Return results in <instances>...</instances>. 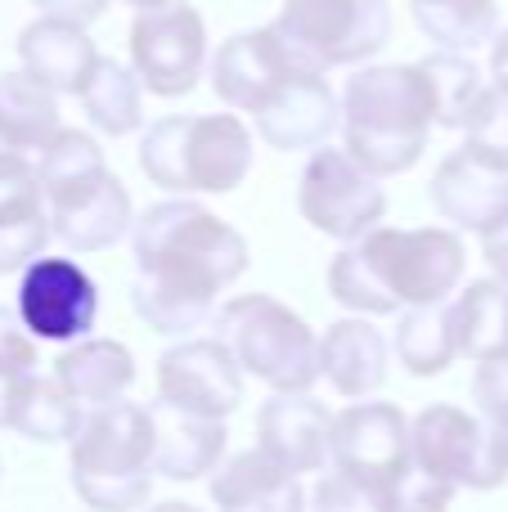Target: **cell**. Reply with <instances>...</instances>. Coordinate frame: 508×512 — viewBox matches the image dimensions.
<instances>
[{
	"label": "cell",
	"instance_id": "obj_9",
	"mask_svg": "<svg viewBox=\"0 0 508 512\" xmlns=\"http://www.w3.org/2000/svg\"><path fill=\"white\" fill-rule=\"evenodd\" d=\"M207 63L203 14L185 0H167L158 9H140L131 23V72L149 95L180 99L198 86Z\"/></svg>",
	"mask_w": 508,
	"mask_h": 512
},
{
	"label": "cell",
	"instance_id": "obj_20",
	"mask_svg": "<svg viewBox=\"0 0 508 512\" xmlns=\"http://www.w3.org/2000/svg\"><path fill=\"white\" fill-rule=\"evenodd\" d=\"M18 59H23L27 77H36L45 90L77 95L86 86L90 68L99 63V50L86 36V27L63 23V18H36L18 36Z\"/></svg>",
	"mask_w": 508,
	"mask_h": 512
},
{
	"label": "cell",
	"instance_id": "obj_12",
	"mask_svg": "<svg viewBox=\"0 0 508 512\" xmlns=\"http://www.w3.org/2000/svg\"><path fill=\"white\" fill-rule=\"evenodd\" d=\"M99 315L95 279L68 256H36L23 265L18 283V319L36 342H81Z\"/></svg>",
	"mask_w": 508,
	"mask_h": 512
},
{
	"label": "cell",
	"instance_id": "obj_3",
	"mask_svg": "<svg viewBox=\"0 0 508 512\" xmlns=\"http://www.w3.org/2000/svg\"><path fill=\"white\" fill-rule=\"evenodd\" d=\"M135 243V279L180 288L194 297L221 301V288H230L248 270V243L234 225L198 207L194 198H167L153 203L140 221H131Z\"/></svg>",
	"mask_w": 508,
	"mask_h": 512
},
{
	"label": "cell",
	"instance_id": "obj_28",
	"mask_svg": "<svg viewBox=\"0 0 508 512\" xmlns=\"http://www.w3.org/2000/svg\"><path fill=\"white\" fill-rule=\"evenodd\" d=\"M414 23L437 50L468 54L495 36L500 0H414Z\"/></svg>",
	"mask_w": 508,
	"mask_h": 512
},
{
	"label": "cell",
	"instance_id": "obj_6",
	"mask_svg": "<svg viewBox=\"0 0 508 512\" xmlns=\"http://www.w3.org/2000/svg\"><path fill=\"white\" fill-rule=\"evenodd\" d=\"M212 328L239 373H252L275 396H302L320 382V355H315L320 337L284 301L266 292L234 297L212 315Z\"/></svg>",
	"mask_w": 508,
	"mask_h": 512
},
{
	"label": "cell",
	"instance_id": "obj_31",
	"mask_svg": "<svg viewBox=\"0 0 508 512\" xmlns=\"http://www.w3.org/2000/svg\"><path fill=\"white\" fill-rule=\"evenodd\" d=\"M32 167H36V180H41L45 198L63 194V189H77V185H86V180H95L99 171H108L104 149L95 144V135L68 131V126H59V135L36 153Z\"/></svg>",
	"mask_w": 508,
	"mask_h": 512
},
{
	"label": "cell",
	"instance_id": "obj_17",
	"mask_svg": "<svg viewBox=\"0 0 508 512\" xmlns=\"http://www.w3.org/2000/svg\"><path fill=\"white\" fill-rule=\"evenodd\" d=\"M257 135L279 153L320 149L342 122L338 95L329 90L324 72H297L288 77L266 104L257 108Z\"/></svg>",
	"mask_w": 508,
	"mask_h": 512
},
{
	"label": "cell",
	"instance_id": "obj_33",
	"mask_svg": "<svg viewBox=\"0 0 508 512\" xmlns=\"http://www.w3.org/2000/svg\"><path fill=\"white\" fill-rule=\"evenodd\" d=\"M131 301H135V315L153 333H189V328H203L216 315V301L180 292V288H158V283H144V279H135Z\"/></svg>",
	"mask_w": 508,
	"mask_h": 512
},
{
	"label": "cell",
	"instance_id": "obj_10",
	"mask_svg": "<svg viewBox=\"0 0 508 512\" xmlns=\"http://www.w3.org/2000/svg\"><path fill=\"white\" fill-rule=\"evenodd\" d=\"M297 212L311 230L329 234V239L356 243L369 234L387 212L383 185L356 167L342 149H315L297 185Z\"/></svg>",
	"mask_w": 508,
	"mask_h": 512
},
{
	"label": "cell",
	"instance_id": "obj_4",
	"mask_svg": "<svg viewBox=\"0 0 508 512\" xmlns=\"http://www.w3.org/2000/svg\"><path fill=\"white\" fill-rule=\"evenodd\" d=\"M72 490L95 512H135L153 495V414L131 400L95 405L72 436Z\"/></svg>",
	"mask_w": 508,
	"mask_h": 512
},
{
	"label": "cell",
	"instance_id": "obj_40",
	"mask_svg": "<svg viewBox=\"0 0 508 512\" xmlns=\"http://www.w3.org/2000/svg\"><path fill=\"white\" fill-rule=\"evenodd\" d=\"M36 9H41V18H63V23H95L99 14L108 9V0H32Z\"/></svg>",
	"mask_w": 508,
	"mask_h": 512
},
{
	"label": "cell",
	"instance_id": "obj_43",
	"mask_svg": "<svg viewBox=\"0 0 508 512\" xmlns=\"http://www.w3.org/2000/svg\"><path fill=\"white\" fill-rule=\"evenodd\" d=\"M144 512H203V508H194V504H176V499H167V504H153V508H144Z\"/></svg>",
	"mask_w": 508,
	"mask_h": 512
},
{
	"label": "cell",
	"instance_id": "obj_27",
	"mask_svg": "<svg viewBox=\"0 0 508 512\" xmlns=\"http://www.w3.org/2000/svg\"><path fill=\"white\" fill-rule=\"evenodd\" d=\"M81 108L90 113V122L99 126L104 135H131L140 131L144 122V86L140 77H135L131 68H122V63L113 59H99L95 68H90L86 86L77 90Z\"/></svg>",
	"mask_w": 508,
	"mask_h": 512
},
{
	"label": "cell",
	"instance_id": "obj_39",
	"mask_svg": "<svg viewBox=\"0 0 508 512\" xmlns=\"http://www.w3.org/2000/svg\"><path fill=\"white\" fill-rule=\"evenodd\" d=\"M36 373H23V369H9V364H0V427H14L18 409H23V396L27 387H32Z\"/></svg>",
	"mask_w": 508,
	"mask_h": 512
},
{
	"label": "cell",
	"instance_id": "obj_22",
	"mask_svg": "<svg viewBox=\"0 0 508 512\" xmlns=\"http://www.w3.org/2000/svg\"><path fill=\"white\" fill-rule=\"evenodd\" d=\"M315 355H320V378H329L333 391L347 400L374 396L387 378V342L365 315L329 324Z\"/></svg>",
	"mask_w": 508,
	"mask_h": 512
},
{
	"label": "cell",
	"instance_id": "obj_16",
	"mask_svg": "<svg viewBox=\"0 0 508 512\" xmlns=\"http://www.w3.org/2000/svg\"><path fill=\"white\" fill-rule=\"evenodd\" d=\"M50 234L72 252H104L131 230V194L113 171H99L95 180L77 189L45 198Z\"/></svg>",
	"mask_w": 508,
	"mask_h": 512
},
{
	"label": "cell",
	"instance_id": "obj_26",
	"mask_svg": "<svg viewBox=\"0 0 508 512\" xmlns=\"http://www.w3.org/2000/svg\"><path fill=\"white\" fill-rule=\"evenodd\" d=\"M59 135V95L23 68L0 77V140L14 153H41Z\"/></svg>",
	"mask_w": 508,
	"mask_h": 512
},
{
	"label": "cell",
	"instance_id": "obj_44",
	"mask_svg": "<svg viewBox=\"0 0 508 512\" xmlns=\"http://www.w3.org/2000/svg\"><path fill=\"white\" fill-rule=\"evenodd\" d=\"M122 5H131L135 14H140V9H158V5H167V0H122Z\"/></svg>",
	"mask_w": 508,
	"mask_h": 512
},
{
	"label": "cell",
	"instance_id": "obj_29",
	"mask_svg": "<svg viewBox=\"0 0 508 512\" xmlns=\"http://www.w3.org/2000/svg\"><path fill=\"white\" fill-rule=\"evenodd\" d=\"M419 72L428 81V99H432V126H446V131H464L468 113H473L477 95L486 90L482 72L468 54H450L437 50L428 59H419Z\"/></svg>",
	"mask_w": 508,
	"mask_h": 512
},
{
	"label": "cell",
	"instance_id": "obj_15",
	"mask_svg": "<svg viewBox=\"0 0 508 512\" xmlns=\"http://www.w3.org/2000/svg\"><path fill=\"white\" fill-rule=\"evenodd\" d=\"M432 207L441 221H450L455 230L468 234H495L500 225H508V167L491 158L459 149L432 176Z\"/></svg>",
	"mask_w": 508,
	"mask_h": 512
},
{
	"label": "cell",
	"instance_id": "obj_1",
	"mask_svg": "<svg viewBox=\"0 0 508 512\" xmlns=\"http://www.w3.org/2000/svg\"><path fill=\"white\" fill-rule=\"evenodd\" d=\"M464 239L446 225L387 230L374 225L329 265V297L356 315H396L410 306H441L464 279Z\"/></svg>",
	"mask_w": 508,
	"mask_h": 512
},
{
	"label": "cell",
	"instance_id": "obj_35",
	"mask_svg": "<svg viewBox=\"0 0 508 512\" xmlns=\"http://www.w3.org/2000/svg\"><path fill=\"white\" fill-rule=\"evenodd\" d=\"M450 504H455V486L428 477L419 463H410L387 490V512H446Z\"/></svg>",
	"mask_w": 508,
	"mask_h": 512
},
{
	"label": "cell",
	"instance_id": "obj_13",
	"mask_svg": "<svg viewBox=\"0 0 508 512\" xmlns=\"http://www.w3.org/2000/svg\"><path fill=\"white\" fill-rule=\"evenodd\" d=\"M158 400L180 414L225 418L243 400V373L216 337H189L158 360Z\"/></svg>",
	"mask_w": 508,
	"mask_h": 512
},
{
	"label": "cell",
	"instance_id": "obj_41",
	"mask_svg": "<svg viewBox=\"0 0 508 512\" xmlns=\"http://www.w3.org/2000/svg\"><path fill=\"white\" fill-rule=\"evenodd\" d=\"M482 256H486V265H491V279L500 283V288H508V225H500L495 234H486Z\"/></svg>",
	"mask_w": 508,
	"mask_h": 512
},
{
	"label": "cell",
	"instance_id": "obj_19",
	"mask_svg": "<svg viewBox=\"0 0 508 512\" xmlns=\"http://www.w3.org/2000/svg\"><path fill=\"white\" fill-rule=\"evenodd\" d=\"M50 243V216L27 153H0V265L23 270Z\"/></svg>",
	"mask_w": 508,
	"mask_h": 512
},
{
	"label": "cell",
	"instance_id": "obj_11",
	"mask_svg": "<svg viewBox=\"0 0 508 512\" xmlns=\"http://www.w3.org/2000/svg\"><path fill=\"white\" fill-rule=\"evenodd\" d=\"M329 463L347 477L365 481L369 490L383 495L392 481L410 468V418L387 400H356L351 409L333 414V436H329Z\"/></svg>",
	"mask_w": 508,
	"mask_h": 512
},
{
	"label": "cell",
	"instance_id": "obj_38",
	"mask_svg": "<svg viewBox=\"0 0 508 512\" xmlns=\"http://www.w3.org/2000/svg\"><path fill=\"white\" fill-rule=\"evenodd\" d=\"M0 364L23 369V373H36V364H41V355H36V337L27 333L23 319L9 315L5 306H0Z\"/></svg>",
	"mask_w": 508,
	"mask_h": 512
},
{
	"label": "cell",
	"instance_id": "obj_24",
	"mask_svg": "<svg viewBox=\"0 0 508 512\" xmlns=\"http://www.w3.org/2000/svg\"><path fill=\"white\" fill-rule=\"evenodd\" d=\"M54 382L77 405H113L135 382V360L113 337H81L54 360Z\"/></svg>",
	"mask_w": 508,
	"mask_h": 512
},
{
	"label": "cell",
	"instance_id": "obj_45",
	"mask_svg": "<svg viewBox=\"0 0 508 512\" xmlns=\"http://www.w3.org/2000/svg\"><path fill=\"white\" fill-rule=\"evenodd\" d=\"M0 153H14V149H9V144H5V140H0Z\"/></svg>",
	"mask_w": 508,
	"mask_h": 512
},
{
	"label": "cell",
	"instance_id": "obj_21",
	"mask_svg": "<svg viewBox=\"0 0 508 512\" xmlns=\"http://www.w3.org/2000/svg\"><path fill=\"white\" fill-rule=\"evenodd\" d=\"M153 472L167 481H198L221 468L225 454V418L180 414L171 405H153Z\"/></svg>",
	"mask_w": 508,
	"mask_h": 512
},
{
	"label": "cell",
	"instance_id": "obj_18",
	"mask_svg": "<svg viewBox=\"0 0 508 512\" xmlns=\"http://www.w3.org/2000/svg\"><path fill=\"white\" fill-rule=\"evenodd\" d=\"M329 436H333V414L311 391L270 396L257 414V450L266 459H275L284 472H293V477L329 468Z\"/></svg>",
	"mask_w": 508,
	"mask_h": 512
},
{
	"label": "cell",
	"instance_id": "obj_46",
	"mask_svg": "<svg viewBox=\"0 0 508 512\" xmlns=\"http://www.w3.org/2000/svg\"><path fill=\"white\" fill-rule=\"evenodd\" d=\"M0 472H5V468H0Z\"/></svg>",
	"mask_w": 508,
	"mask_h": 512
},
{
	"label": "cell",
	"instance_id": "obj_7",
	"mask_svg": "<svg viewBox=\"0 0 508 512\" xmlns=\"http://www.w3.org/2000/svg\"><path fill=\"white\" fill-rule=\"evenodd\" d=\"M275 36L311 72L365 63L392 41L387 0H284Z\"/></svg>",
	"mask_w": 508,
	"mask_h": 512
},
{
	"label": "cell",
	"instance_id": "obj_37",
	"mask_svg": "<svg viewBox=\"0 0 508 512\" xmlns=\"http://www.w3.org/2000/svg\"><path fill=\"white\" fill-rule=\"evenodd\" d=\"M473 400H477V414H482L486 423L500 427V432L508 436V360L477 364V373H473Z\"/></svg>",
	"mask_w": 508,
	"mask_h": 512
},
{
	"label": "cell",
	"instance_id": "obj_42",
	"mask_svg": "<svg viewBox=\"0 0 508 512\" xmlns=\"http://www.w3.org/2000/svg\"><path fill=\"white\" fill-rule=\"evenodd\" d=\"M491 77L500 90H508V27L500 36H491Z\"/></svg>",
	"mask_w": 508,
	"mask_h": 512
},
{
	"label": "cell",
	"instance_id": "obj_25",
	"mask_svg": "<svg viewBox=\"0 0 508 512\" xmlns=\"http://www.w3.org/2000/svg\"><path fill=\"white\" fill-rule=\"evenodd\" d=\"M455 351L473 364L508 360V288L495 279H477L450 301Z\"/></svg>",
	"mask_w": 508,
	"mask_h": 512
},
{
	"label": "cell",
	"instance_id": "obj_32",
	"mask_svg": "<svg viewBox=\"0 0 508 512\" xmlns=\"http://www.w3.org/2000/svg\"><path fill=\"white\" fill-rule=\"evenodd\" d=\"M81 405L59 387V382H45V378H32L23 396V409L14 418V432H23L27 441L36 445H63L81 432Z\"/></svg>",
	"mask_w": 508,
	"mask_h": 512
},
{
	"label": "cell",
	"instance_id": "obj_34",
	"mask_svg": "<svg viewBox=\"0 0 508 512\" xmlns=\"http://www.w3.org/2000/svg\"><path fill=\"white\" fill-rule=\"evenodd\" d=\"M464 131H468V140H464L468 153L508 167V90L486 86L482 95H477L473 113H468Z\"/></svg>",
	"mask_w": 508,
	"mask_h": 512
},
{
	"label": "cell",
	"instance_id": "obj_8",
	"mask_svg": "<svg viewBox=\"0 0 508 512\" xmlns=\"http://www.w3.org/2000/svg\"><path fill=\"white\" fill-rule=\"evenodd\" d=\"M410 459L455 490H495L508 481V436L459 405H428L410 423Z\"/></svg>",
	"mask_w": 508,
	"mask_h": 512
},
{
	"label": "cell",
	"instance_id": "obj_23",
	"mask_svg": "<svg viewBox=\"0 0 508 512\" xmlns=\"http://www.w3.org/2000/svg\"><path fill=\"white\" fill-rule=\"evenodd\" d=\"M212 504L221 512H306L302 481L252 445L212 477Z\"/></svg>",
	"mask_w": 508,
	"mask_h": 512
},
{
	"label": "cell",
	"instance_id": "obj_36",
	"mask_svg": "<svg viewBox=\"0 0 508 512\" xmlns=\"http://www.w3.org/2000/svg\"><path fill=\"white\" fill-rule=\"evenodd\" d=\"M311 499H315V512H387L378 490H369L365 481L347 477V472H338V468L324 472Z\"/></svg>",
	"mask_w": 508,
	"mask_h": 512
},
{
	"label": "cell",
	"instance_id": "obj_30",
	"mask_svg": "<svg viewBox=\"0 0 508 512\" xmlns=\"http://www.w3.org/2000/svg\"><path fill=\"white\" fill-rule=\"evenodd\" d=\"M396 355L414 378H437L459 360L455 351V328H450V310L441 306H410L396 328Z\"/></svg>",
	"mask_w": 508,
	"mask_h": 512
},
{
	"label": "cell",
	"instance_id": "obj_5",
	"mask_svg": "<svg viewBox=\"0 0 508 512\" xmlns=\"http://www.w3.org/2000/svg\"><path fill=\"white\" fill-rule=\"evenodd\" d=\"M140 171L167 194H230L252 171V131L234 113L162 117L140 140Z\"/></svg>",
	"mask_w": 508,
	"mask_h": 512
},
{
	"label": "cell",
	"instance_id": "obj_2",
	"mask_svg": "<svg viewBox=\"0 0 508 512\" xmlns=\"http://www.w3.org/2000/svg\"><path fill=\"white\" fill-rule=\"evenodd\" d=\"M342 153L365 176L387 180L423 158L432 135V99L419 63L360 68L342 90Z\"/></svg>",
	"mask_w": 508,
	"mask_h": 512
},
{
	"label": "cell",
	"instance_id": "obj_14",
	"mask_svg": "<svg viewBox=\"0 0 508 512\" xmlns=\"http://www.w3.org/2000/svg\"><path fill=\"white\" fill-rule=\"evenodd\" d=\"M297 72H311L284 41L275 36V27H261V32H239L216 50L212 59V86L239 113H257L288 77Z\"/></svg>",
	"mask_w": 508,
	"mask_h": 512
}]
</instances>
